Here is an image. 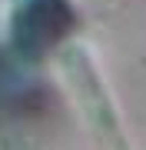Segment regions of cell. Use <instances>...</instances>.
<instances>
[{"label": "cell", "instance_id": "obj_1", "mask_svg": "<svg viewBox=\"0 0 146 150\" xmlns=\"http://www.w3.org/2000/svg\"><path fill=\"white\" fill-rule=\"evenodd\" d=\"M63 70L70 74V83H73L76 97H80V107H83V113H87L93 134L100 137V144L106 150H126L123 137H119V127L113 120V110H110V103H106V93H103L93 67L87 64V57H83L76 47H70L63 54Z\"/></svg>", "mask_w": 146, "mask_h": 150}]
</instances>
